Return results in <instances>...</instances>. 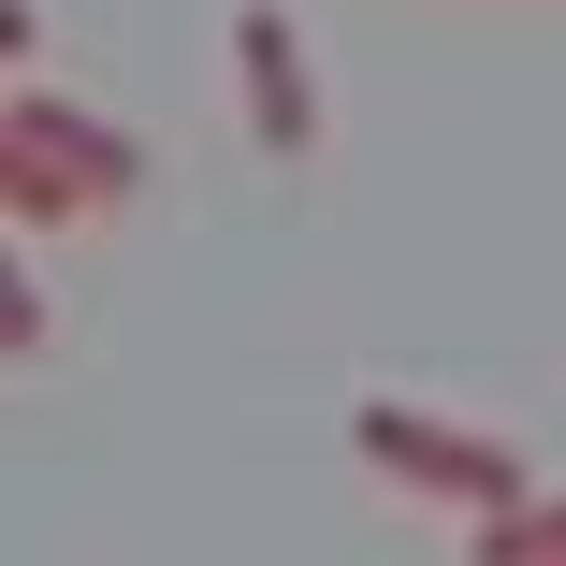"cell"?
<instances>
[{
    "label": "cell",
    "mask_w": 566,
    "mask_h": 566,
    "mask_svg": "<svg viewBox=\"0 0 566 566\" xmlns=\"http://www.w3.org/2000/svg\"><path fill=\"white\" fill-rule=\"evenodd\" d=\"M349 450H364L378 480H407V494H436V509H465V523H494V509L537 494L523 450H509L494 421H450V407H421V392H364V407H349Z\"/></svg>",
    "instance_id": "cell-1"
},
{
    "label": "cell",
    "mask_w": 566,
    "mask_h": 566,
    "mask_svg": "<svg viewBox=\"0 0 566 566\" xmlns=\"http://www.w3.org/2000/svg\"><path fill=\"white\" fill-rule=\"evenodd\" d=\"M233 73H248V132L276 160L319 146V73H305V30H291V0H233Z\"/></svg>",
    "instance_id": "cell-2"
},
{
    "label": "cell",
    "mask_w": 566,
    "mask_h": 566,
    "mask_svg": "<svg viewBox=\"0 0 566 566\" xmlns=\"http://www.w3.org/2000/svg\"><path fill=\"white\" fill-rule=\"evenodd\" d=\"M30 44H44V30H30V0H0V73H15Z\"/></svg>",
    "instance_id": "cell-7"
},
{
    "label": "cell",
    "mask_w": 566,
    "mask_h": 566,
    "mask_svg": "<svg viewBox=\"0 0 566 566\" xmlns=\"http://www.w3.org/2000/svg\"><path fill=\"white\" fill-rule=\"evenodd\" d=\"M465 566H566V494H523L465 537Z\"/></svg>",
    "instance_id": "cell-5"
},
{
    "label": "cell",
    "mask_w": 566,
    "mask_h": 566,
    "mask_svg": "<svg viewBox=\"0 0 566 566\" xmlns=\"http://www.w3.org/2000/svg\"><path fill=\"white\" fill-rule=\"evenodd\" d=\"M0 117H15V132H30V146H44V160H59L73 189H87V218H102V203H117L132 175H146V146H132L117 117H87V102H73V87H44V73H30V87H0Z\"/></svg>",
    "instance_id": "cell-3"
},
{
    "label": "cell",
    "mask_w": 566,
    "mask_h": 566,
    "mask_svg": "<svg viewBox=\"0 0 566 566\" xmlns=\"http://www.w3.org/2000/svg\"><path fill=\"white\" fill-rule=\"evenodd\" d=\"M59 218H87V189H73L15 117H0V233H59Z\"/></svg>",
    "instance_id": "cell-4"
},
{
    "label": "cell",
    "mask_w": 566,
    "mask_h": 566,
    "mask_svg": "<svg viewBox=\"0 0 566 566\" xmlns=\"http://www.w3.org/2000/svg\"><path fill=\"white\" fill-rule=\"evenodd\" d=\"M15 349H44V291H30L15 233H0V364H15Z\"/></svg>",
    "instance_id": "cell-6"
}]
</instances>
